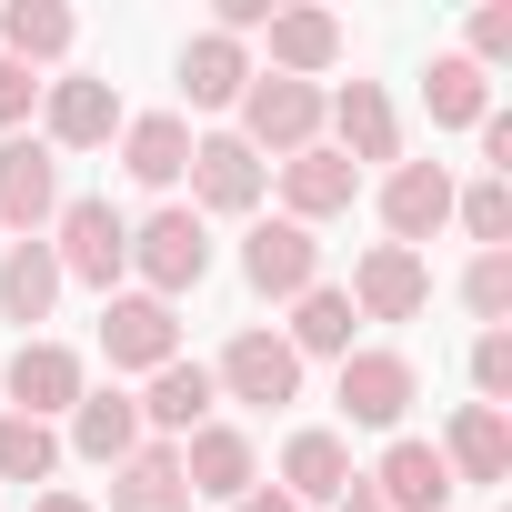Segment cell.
I'll return each instance as SVG.
<instances>
[{
  "instance_id": "6da1fadb",
  "label": "cell",
  "mask_w": 512,
  "mask_h": 512,
  "mask_svg": "<svg viewBox=\"0 0 512 512\" xmlns=\"http://www.w3.org/2000/svg\"><path fill=\"white\" fill-rule=\"evenodd\" d=\"M131 272H141L151 302L201 292V272H211V221H201L191 201H161L151 221H131Z\"/></svg>"
},
{
  "instance_id": "7a4b0ae2",
  "label": "cell",
  "mask_w": 512,
  "mask_h": 512,
  "mask_svg": "<svg viewBox=\"0 0 512 512\" xmlns=\"http://www.w3.org/2000/svg\"><path fill=\"white\" fill-rule=\"evenodd\" d=\"M51 231H61V241H51L61 282H91V292L111 302V292H121V272H131V221H121L101 191H81V201H61V211H51Z\"/></svg>"
},
{
  "instance_id": "3957f363",
  "label": "cell",
  "mask_w": 512,
  "mask_h": 512,
  "mask_svg": "<svg viewBox=\"0 0 512 512\" xmlns=\"http://www.w3.org/2000/svg\"><path fill=\"white\" fill-rule=\"evenodd\" d=\"M231 141H241V151H272V161L312 151V141H322V81L251 71V91H241V131H231Z\"/></svg>"
},
{
  "instance_id": "277c9868",
  "label": "cell",
  "mask_w": 512,
  "mask_h": 512,
  "mask_svg": "<svg viewBox=\"0 0 512 512\" xmlns=\"http://www.w3.org/2000/svg\"><path fill=\"white\" fill-rule=\"evenodd\" d=\"M211 392L221 402H251V412H282V402H302V352L282 342V332H231L221 342V362H211Z\"/></svg>"
},
{
  "instance_id": "5b68a950",
  "label": "cell",
  "mask_w": 512,
  "mask_h": 512,
  "mask_svg": "<svg viewBox=\"0 0 512 512\" xmlns=\"http://www.w3.org/2000/svg\"><path fill=\"white\" fill-rule=\"evenodd\" d=\"M181 181H191V211H201V221H211V211H221V221H251L262 191H272V161L241 151L231 131H211V141H191V171H181Z\"/></svg>"
},
{
  "instance_id": "8992f818",
  "label": "cell",
  "mask_w": 512,
  "mask_h": 512,
  "mask_svg": "<svg viewBox=\"0 0 512 512\" xmlns=\"http://www.w3.org/2000/svg\"><path fill=\"white\" fill-rule=\"evenodd\" d=\"M121 91L111 81H91V71H61V81H41V141L51 151H101V141H121Z\"/></svg>"
},
{
  "instance_id": "52a82bcc",
  "label": "cell",
  "mask_w": 512,
  "mask_h": 512,
  "mask_svg": "<svg viewBox=\"0 0 512 512\" xmlns=\"http://www.w3.org/2000/svg\"><path fill=\"white\" fill-rule=\"evenodd\" d=\"M412 392H422V372H412V352H342V422H362V432H402V412H412Z\"/></svg>"
},
{
  "instance_id": "ba28073f",
  "label": "cell",
  "mask_w": 512,
  "mask_h": 512,
  "mask_svg": "<svg viewBox=\"0 0 512 512\" xmlns=\"http://www.w3.org/2000/svg\"><path fill=\"white\" fill-rule=\"evenodd\" d=\"M51 211H61V151L31 141V131H11V141H0V231H11V241H41Z\"/></svg>"
},
{
  "instance_id": "9c48e42d",
  "label": "cell",
  "mask_w": 512,
  "mask_h": 512,
  "mask_svg": "<svg viewBox=\"0 0 512 512\" xmlns=\"http://www.w3.org/2000/svg\"><path fill=\"white\" fill-rule=\"evenodd\" d=\"M352 322H412L422 302H432V262L422 251H402V241H372L362 262H352Z\"/></svg>"
},
{
  "instance_id": "30bf717a",
  "label": "cell",
  "mask_w": 512,
  "mask_h": 512,
  "mask_svg": "<svg viewBox=\"0 0 512 512\" xmlns=\"http://www.w3.org/2000/svg\"><path fill=\"white\" fill-rule=\"evenodd\" d=\"M241 282L262 292V302H302L322 282V241L302 221H251L241 231Z\"/></svg>"
},
{
  "instance_id": "8fae6325",
  "label": "cell",
  "mask_w": 512,
  "mask_h": 512,
  "mask_svg": "<svg viewBox=\"0 0 512 512\" xmlns=\"http://www.w3.org/2000/svg\"><path fill=\"white\" fill-rule=\"evenodd\" d=\"M0 382H11V412H21V422H71V402L91 392L81 352H71V342H41V332L11 352V372H0Z\"/></svg>"
},
{
  "instance_id": "7c38bea8",
  "label": "cell",
  "mask_w": 512,
  "mask_h": 512,
  "mask_svg": "<svg viewBox=\"0 0 512 512\" xmlns=\"http://www.w3.org/2000/svg\"><path fill=\"white\" fill-rule=\"evenodd\" d=\"M101 362H111V372H161V362H181V322H171V302H151V292H111V302H101Z\"/></svg>"
},
{
  "instance_id": "4fadbf2b",
  "label": "cell",
  "mask_w": 512,
  "mask_h": 512,
  "mask_svg": "<svg viewBox=\"0 0 512 512\" xmlns=\"http://www.w3.org/2000/svg\"><path fill=\"white\" fill-rule=\"evenodd\" d=\"M322 131H332V151L362 171V161H402V111H392V91L382 81H342L332 101H322Z\"/></svg>"
},
{
  "instance_id": "5bb4252c",
  "label": "cell",
  "mask_w": 512,
  "mask_h": 512,
  "mask_svg": "<svg viewBox=\"0 0 512 512\" xmlns=\"http://www.w3.org/2000/svg\"><path fill=\"white\" fill-rule=\"evenodd\" d=\"M432 452H442L452 492H502V482H512V422H502L492 402H462V412H452V432H442Z\"/></svg>"
},
{
  "instance_id": "9a60e30c",
  "label": "cell",
  "mask_w": 512,
  "mask_h": 512,
  "mask_svg": "<svg viewBox=\"0 0 512 512\" xmlns=\"http://www.w3.org/2000/svg\"><path fill=\"white\" fill-rule=\"evenodd\" d=\"M181 482H191V502H241V492H262V452H251L241 422H201L181 442Z\"/></svg>"
},
{
  "instance_id": "2e32d148",
  "label": "cell",
  "mask_w": 512,
  "mask_h": 512,
  "mask_svg": "<svg viewBox=\"0 0 512 512\" xmlns=\"http://www.w3.org/2000/svg\"><path fill=\"white\" fill-rule=\"evenodd\" d=\"M272 171H282V201H292L282 221H302V231H312V221H342V211L362 201V171H352L332 141H312V151H292V161H272Z\"/></svg>"
},
{
  "instance_id": "e0dca14e",
  "label": "cell",
  "mask_w": 512,
  "mask_h": 512,
  "mask_svg": "<svg viewBox=\"0 0 512 512\" xmlns=\"http://www.w3.org/2000/svg\"><path fill=\"white\" fill-rule=\"evenodd\" d=\"M442 221H452V171H442V161H392V171H382V231H392L402 251H422Z\"/></svg>"
},
{
  "instance_id": "ac0fdd59",
  "label": "cell",
  "mask_w": 512,
  "mask_h": 512,
  "mask_svg": "<svg viewBox=\"0 0 512 512\" xmlns=\"http://www.w3.org/2000/svg\"><path fill=\"white\" fill-rule=\"evenodd\" d=\"M362 482H372L382 512H452V472H442V452H432L422 432H392V452H382Z\"/></svg>"
},
{
  "instance_id": "d6986e66",
  "label": "cell",
  "mask_w": 512,
  "mask_h": 512,
  "mask_svg": "<svg viewBox=\"0 0 512 512\" xmlns=\"http://www.w3.org/2000/svg\"><path fill=\"white\" fill-rule=\"evenodd\" d=\"M251 71H262V61H251L241 41H221V31H191V41H181V101H191V111H241Z\"/></svg>"
},
{
  "instance_id": "ffe728a7",
  "label": "cell",
  "mask_w": 512,
  "mask_h": 512,
  "mask_svg": "<svg viewBox=\"0 0 512 512\" xmlns=\"http://www.w3.org/2000/svg\"><path fill=\"white\" fill-rule=\"evenodd\" d=\"M352 482H362V472H352V442H342V432H292V442H282V492H292L302 512H332Z\"/></svg>"
},
{
  "instance_id": "44dd1931",
  "label": "cell",
  "mask_w": 512,
  "mask_h": 512,
  "mask_svg": "<svg viewBox=\"0 0 512 512\" xmlns=\"http://www.w3.org/2000/svg\"><path fill=\"white\" fill-rule=\"evenodd\" d=\"M71 41H81L71 0H11V11H0V61H21L31 81H41L51 61H71Z\"/></svg>"
},
{
  "instance_id": "7402d4cb",
  "label": "cell",
  "mask_w": 512,
  "mask_h": 512,
  "mask_svg": "<svg viewBox=\"0 0 512 512\" xmlns=\"http://www.w3.org/2000/svg\"><path fill=\"white\" fill-rule=\"evenodd\" d=\"M211 362H161L151 372V392H141V432H161V442H191L201 422H211Z\"/></svg>"
},
{
  "instance_id": "603a6c76",
  "label": "cell",
  "mask_w": 512,
  "mask_h": 512,
  "mask_svg": "<svg viewBox=\"0 0 512 512\" xmlns=\"http://www.w3.org/2000/svg\"><path fill=\"white\" fill-rule=\"evenodd\" d=\"M51 302H61L51 241H0V322H21V342H31V322H51Z\"/></svg>"
},
{
  "instance_id": "cb8c5ba5",
  "label": "cell",
  "mask_w": 512,
  "mask_h": 512,
  "mask_svg": "<svg viewBox=\"0 0 512 512\" xmlns=\"http://www.w3.org/2000/svg\"><path fill=\"white\" fill-rule=\"evenodd\" d=\"M121 171H131L141 191H171V181L191 171V121H181V111H141V121H121Z\"/></svg>"
},
{
  "instance_id": "d4e9b609",
  "label": "cell",
  "mask_w": 512,
  "mask_h": 512,
  "mask_svg": "<svg viewBox=\"0 0 512 512\" xmlns=\"http://www.w3.org/2000/svg\"><path fill=\"white\" fill-rule=\"evenodd\" d=\"M111 512H191L181 442H141L131 462H111Z\"/></svg>"
},
{
  "instance_id": "484cf974",
  "label": "cell",
  "mask_w": 512,
  "mask_h": 512,
  "mask_svg": "<svg viewBox=\"0 0 512 512\" xmlns=\"http://www.w3.org/2000/svg\"><path fill=\"white\" fill-rule=\"evenodd\" d=\"M71 452L101 462V472L131 462V452H141V402H131V392H81V402H71Z\"/></svg>"
},
{
  "instance_id": "4316f807",
  "label": "cell",
  "mask_w": 512,
  "mask_h": 512,
  "mask_svg": "<svg viewBox=\"0 0 512 512\" xmlns=\"http://www.w3.org/2000/svg\"><path fill=\"white\" fill-rule=\"evenodd\" d=\"M332 61H342V21H332V11H272V61H262V71L322 81Z\"/></svg>"
},
{
  "instance_id": "83f0119b",
  "label": "cell",
  "mask_w": 512,
  "mask_h": 512,
  "mask_svg": "<svg viewBox=\"0 0 512 512\" xmlns=\"http://www.w3.org/2000/svg\"><path fill=\"white\" fill-rule=\"evenodd\" d=\"M422 101H432L442 131H482V111H492V71H472L462 51H442V61L422 71Z\"/></svg>"
},
{
  "instance_id": "f1b7e54d",
  "label": "cell",
  "mask_w": 512,
  "mask_h": 512,
  "mask_svg": "<svg viewBox=\"0 0 512 512\" xmlns=\"http://www.w3.org/2000/svg\"><path fill=\"white\" fill-rule=\"evenodd\" d=\"M282 342H292V352H332V362H342V352H352V302H342V282H312V292L292 302V332H282Z\"/></svg>"
},
{
  "instance_id": "f546056e",
  "label": "cell",
  "mask_w": 512,
  "mask_h": 512,
  "mask_svg": "<svg viewBox=\"0 0 512 512\" xmlns=\"http://www.w3.org/2000/svg\"><path fill=\"white\" fill-rule=\"evenodd\" d=\"M51 472H61V432L0 412V482H51Z\"/></svg>"
},
{
  "instance_id": "4dcf8cb0",
  "label": "cell",
  "mask_w": 512,
  "mask_h": 512,
  "mask_svg": "<svg viewBox=\"0 0 512 512\" xmlns=\"http://www.w3.org/2000/svg\"><path fill=\"white\" fill-rule=\"evenodd\" d=\"M452 221H462L482 251H512V181H492V171H482L472 191H452Z\"/></svg>"
},
{
  "instance_id": "1f68e13d",
  "label": "cell",
  "mask_w": 512,
  "mask_h": 512,
  "mask_svg": "<svg viewBox=\"0 0 512 512\" xmlns=\"http://www.w3.org/2000/svg\"><path fill=\"white\" fill-rule=\"evenodd\" d=\"M462 312H472L482 332L512 322V251H472V272H462Z\"/></svg>"
},
{
  "instance_id": "d6a6232c",
  "label": "cell",
  "mask_w": 512,
  "mask_h": 512,
  "mask_svg": "<svg viewBox=\"0 0 512 512\" xmlns=\"http://www.w3.org/2000/svg\"><path fill=\"white\" fill-rule=\"evenodd\" d=\"M472 392H482L492 412L512 402V332H482V342H472Z\"/></svg>"
},
{
  "instance_id": "836d02e7",
  "label": "cell",
  "mask_w": 512,
  "mask_h": 512,
  "mask_svg": "<svg viewBox=\"0 0 512 512\" xmlns=\"http://www.w3.org/2000/svg\"><path fill=\"white\" fill-rule=\"evenodd\" d=\"M462 61H472V71L512 61V0H492V11H472V41H462Z\"/></svg>"
},
{
  "instance_id": "e575fe53",
  "label": "cell",
  "mask_w": 512,
  "mask_h": 512,
  "mask_svg": "<svg viewBox=\"0 0 512 512\" xmlns=\"http://www.w3.org/2000/svg\"><path fill=\"white\" fill-rule=\"evenodd\" d=\"M31 111H41V81H31L21 61H0V141H11V131L31 121Z\"/></svg>"
},
{
  "instance_id": "d590c367",
  "label": "cell",
  "mask_w": 512,
  "mask_h": 512,
  "mask_svg": "<svg viewBox=\"0 0 512 512\" xmlns=\"http://www.w3.org/2000/svg\"><path fill=\"white\" fill-rule=\"evenodd\" d=\"M231 512H302V502H292V492H241Z\"/></svg>"
},
{
  "instance_id": "8d00e7d4",
  "label": "cell",
  "mask_w": 512,
  "mask_h": 512,
  "mask_svg": "<svg viewBox=\"0 0 512 512\" xmlns=\"http://www.w3.org/2000/svg\"><path fill=\"white\" fill-rule=\"evenodd\" d=\"M31 512H101V502H81V492H41Z\"/></svg>"
},
{
  "instance_id": "74e56055",
  "label": "cell",
  "mask_w": 512,
  "mask_h": 512,
  "mask_svg": "<svg viewBox=\"0 0 512 512\" xmlns=\"http://www.w3.org/2000/svg\"><path fill=\"white\" fill-rule=\"evenodd\" d=\"M332 512H382V502H372V482H352V492H342Z\"/></svg>"
}]
</instances>
